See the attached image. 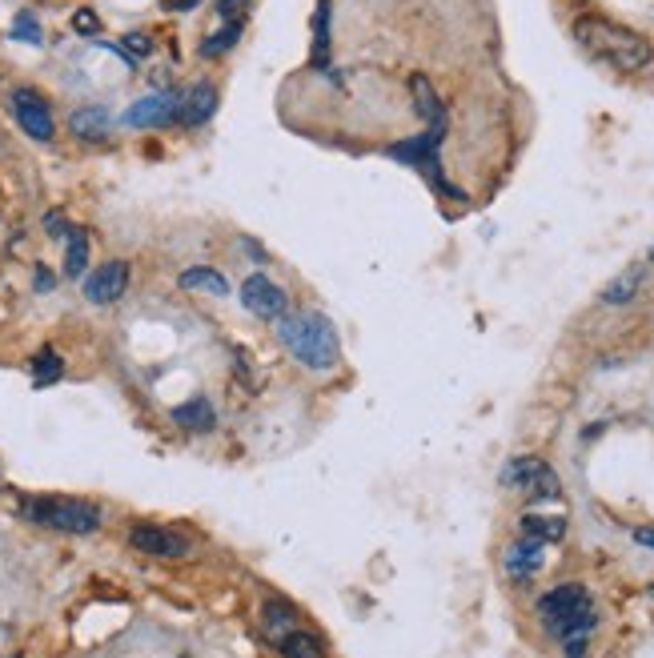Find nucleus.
<instances>
[{
	"instance_id": "nucleus-1",
	"label": "nucleus",
	"mask_w": 654,
	"mask_h": 658,
	"mask_svg": "<svg viewBox=\"0 0 654 658\" xmlns=\"http://www.w3.org/2000/svg\"><path fill=\"white\" fill-rule=\"evenodd\" d=\"M574 41L594 61H602L618 73H642V69L654 65V45L642 33H634L618 21H606V17H578L574 21Z\"/></svg>"
},
{
	"instance_id": "nucleus-2",
	"label": "nucleus",
	"mask_w": 654,
	"mask_h": 658,
	"mask_svg": "<svg viewBox=\"0 0 654 658\" xmlns=\"http://www.w3.org/2000/svg\"><path fill=\"white\" fill-rule=\"evenodd\" d=\"M277 338L285 342V350L305 366V370H334L342 358V342L330 317L321 313H289L277 321Z\"/></svg>"
},
{
	"instance_id": "nucleus-3",
	"label": "nucleus",
	"mask_w": 654,
	"mask_h": 658,
	"mask_svg": "<svg viewBox=\"0 0 654 658\" xmlns=\"http://www.w3.org/2000/svg\"><path fill=\"white\" fill-rule=\"evenodd\" d=\"M21 518L57 534H97L101 530V510L85 498H61V494H41V498H21Z\"/></svg>"
},
{
	"instance_id": "nucleus-4",
	"label": "nucleus",
	"mask_w": 654,
	"mask_h": 658,
	"mask_svg": "<svg viewBox=\"0 0 654 658\" xmlns=\"http://www.w3.org/2000/svg\"><path fill=\"white\" fill-rule=\"evenodd\" d=\"M498 482L510 486V490H518V494H526V498H534V502H554L562 494L558 474L542 458H534V454H522V458L506 462L502 474H498Z\"/></svg>"
},
{
	"instance_id": "nucleus-5",
	"label": "nucleus",
	"mask_w": 654,
	"mask_h": 658,
	"mask_svg": "<svg viewBox=\"0 0 654 658\" xmlns=\"http://www.w3.org/2000/svg\"><path fill=\"white\" fill-rule=\"evenodd\" d=\"M9 105H13V117H17V125L33 137V141H53L57 137V121H53V109H49V101L37 93V89H13L9 93Z\"/></svg>"
},
{
	"instance_id": "nucleus-6",
	"label": "nucleus",
	"mask_w": 654,
	"mask_h": 658,
	"mask_svg": "<svg viewBox=\"0 0 654 658\" xmlns=\"http://www.w3.org/2000/svg\"><path fill=\"white\" fill-rule=\"evenodd\" d=\"M129 546L137 554H149V558H185L189 554V538L181 530H169V526H153V522H141L129 530Z\"/></svg>"
},
{
	"instance_id": "nucleus-7",
	"label": "nucleus",
	"mask_w": 654,
	"mask_h": 658,
	"mask_svg": "<svg viewBox=\"0 0 654 658\" xmlns=\"http://www.w3.org/2000/svg\"><path fill=\"white\" fill-rule=\"evenodd\" d=\"M241 305H245L253 317H261V321H281L289 297H285V289L273 285L265 273H253V277H245V285H241Z\"/></svg>"
},
{
	"instance_id": "nucleus-8",
	"label": "nucleus",
	"mask_w": 654,
	"mask_h": 658,
	"mask_svg": "<svg viewBox=\"0 0 654 658\" xmlns=\"http://www.w3.org/2000/svg\"><path fill=\"white\" fill-rule=\"evenodd\" d=\"M586 606H594L590 602V590L582 582H562V586H554V590H546L538 598V618L546 622V630H554L558 622H566L570 614H578Z\"/></svg>"
},
{
	"instance_id": "nucleus-9",
	"label": "nucleus",
	"mask_w": 654,
	"mask_h": 658,
	"mask_svg": "<svg viewBox=\"0 0 654 658\" xmlns=\"http://www.w3.org/2000/svg\"><path fill=\"white\" fill-rule=\"evenodd\" d=\"M177 105H181V93H149L141 101H133L125 109V125L129 129H161V125H177Z\"/></svg>"
},
{
	"instance_id": "nucleus-10",
	"label": "nucleus",
	"mask_w": 654,
	"mask_h": 658,
	"mask_svg": "<svg viewBox=\"0 0 654 658\" xmlns=\"http://www.w3.org/2000/svg\"><path fill=\"white\" fill-rule=\"evenodd\" d=\"M125 289H129V261H105L85 277V297L93 305H113L125 297Z\"/></svg>"
},
{
	"instance_id": "nucleus-11",
	"label": "nucleus",
	"mask_w": 654,
	"mask_h": 658,
	"mask_svg": "<svg viewBox=\"0 0 654 658\" xmlns=\"http://www.w3.org/2000/svg\"><path fill=\"white\" fill-rule=\"evenodd\" d=\"M502 566H506V574H510L514 582H530V578L546 566V542L522 534V542H514V546L502 554Z\"/></svg>"
},
{
	"instance_id": "nucleus-12",
	"label": "nucleus",
	"mask_w": 654,
	"mask_h": 658,
	"mask_svg": "<svg viewBox=\"0 0 654 658\" xmlns=\"http://www.w3.org/2000/svg\"><path fill=\"white\" fill-rule=\"evenodd\" d=\"M213 109H217V89H213V85H193L189 93H181L177 125L197 129V125H205V121L213 117Z\"/></svg>"
},
{
	"instance_id": "nucleus-13",
	"label": "nucleus",
	"mask_w": 654,
	"mask_h": 658,
	"mask_svg": "<svg viewBox=\"0 0 654 658\" xmlns=\"http://www.w3.org/2000/svg\"><path fill=\"white\" fill-rule=\"evenodd\" d=\"M297 626H301V614H297L293 602H285V598H265V606H261V630H265L269 642H281V638L293 634Z\"/></svg>"
},
{
	"instance_id": "nucleus-14",
	"label": "nucleus",
	"mask_w": 654,
	"mask_h": 658,
	"mask_svg": "<svg viewBox=\"0 0 654 658\" xmlns=\"http://www.w3.org/2000/svg\"><path fill=\"white\" fill-rule=\"evenodd\" d=\"M109 125H113V117H109L105 105H85V109H77V113L69 117V129H73V137H81V141H105V137H109Z\"/></svg>"
},
{
	"instance_id": "nucleus-15",
	"label": "nucleus",
	"mask_w": 654,
	"mask_h": 658,
	"mask_svg": "<svg viewBox=\"0 0 654 658\" xmlns=\"http://www.w3.org/2000/svg\"><path fill=\"white\" fill-rule=\"evenodd\" d=\"M173 422L185 426L189 434H209V430L217 426V414H213V402L197 394V398H189V402H181V406L173 410Z\"/></svg>"
},
{
	"instance_id": "nucleus-16",
	"label": "nucleus",
	"mask_w": 654,
	"mask_h": 658,
	"mask_svg": "<svg viewBox=\"0 0 654 658\" xmlns=\"http://www.w3.org/2000/svg\"><path fill=\"white\" fill-rule=\"evenodd\" d=\"M410 97H414V109L434 125V121H446V105H442V97H438V89H434V81L426 77V73H414L410 77Z\"/></svg>"
},
{
	"instance_id": "nucleus-17",
	"label": "nucleus",
	"mask_w": 654,
	"mask_h": 658,
	"mask_svg": "<svg viewBox=\"0 0 654 658\" xmlns=\"http://www.w3.org/2000/svg\"><path fill=\"white\" fill-rule=\"evenodd\" d=\"M642 281H646V269H642V265H630V269H622V273L602 289V301H606V305H630V301L638 297Z\"/></svg>"
},
{
	"instance_id": "nucleus-18",
	"label": "nucleus",
	"mask_w": 654,
	"mask_h": 658,
	"mask_svg": "<svg viewBox=\"0 0 654 658\" xmlns=\"http://www.w3.org/2000/svg\"><path fill=\"white\" fill-rule=\"evenodd\" d=\"M277 650H281V658H325V638L305 630V626H297L293 634H285L277 642Z\"/></svg>"
},
{
	"instance_id": "nucleus-19",
	"label": "nucleus",
	"mask_w": 654,
	"mask_h": 658,
	"mask_svg": "<svg viewBox=\"0 0 654 658\" xmlns=\"http://www.w3.org/2000/svg\"><path fill=\"white\" fill-rule=\"evenodd\" d=\"M522 534L538 542H562L566 538V518H546V514H522Z\"/></svg>"
},
{
	"instance_id": "nucleus-20",
	"label": "nucleus",
	"mask_w": 654,
	"mask_h": 658,
	"mask_svg": "<svg viewBox=\"0 0 654 658\" xmlns=\"http://www.w3.org/2000/svg\"><path fill=\"white\" fill-rule=\"evenodd\" d=\"M181 289H205L213 297H225L229 293V281L217 269H209V265H193V269L181 273Z\"/></svg>"
},
{
	"instance_id": "nucleus-21",
	"label": "nucleus",
	"mask_w": 654,
	"mask_h": 658,
	"mask_svg": "<svg viewBox=\"0 0 654 658\" xmlns=\"http://www.w3.org/2000/svg\"><path fill=\"white\" fill-rule=\"evenodd\" d=\"M330 57V0H317L313 13V65H325Z\"/></svg>"
},
{
	"instance_id": "nucleus-22",
	"label": "nucleus",
	"mask_w": 654,
	"mask_h": 658,
	"mask_svg": "<svg viewBox=\"0 0 654 658\" xmlns=\"http://www.w3.org/2000/svg\"><path fill=\"white\" fill-rule=\"evenodd\" d=\"M89 265V233L69 229V249H65V277H81Z\"/></svg>"
},
{
	"instance_id": "nucleus-23",
	"label": "nucleus",
	"mask_w": 654,
	"mask_h": 658,
	"mask_svg": "<svg viewBox=\"0 0 654 658\" xmlns=\"http://www.w3.org/2000/svg\"><path fill=\"white\" fill-rule=\"evenodd\" d=\"M61 374H65V358H61L57 350H41V354L33 358V382H37V386H53Z\"/></svg>"
},
{
	"instance_id": "nucleus-24",
	"label": "nucleus",
	"mask_w": 654,
	"mask_h": 658,
	"mask_svg": "<svg viewBox=\"0 0 654 658\" xmlns=\"http://www.w3.org/2000/svg\"><path fill=\"white\" fill-rule=\"evenodd\" d=\"M237 37H241V21H229L221 33H213V37L201 45V57H221V53H229V49L237 45Z\"/></svg>"
},
{
	"instance_id": "nucleus-25",
	"label": "nucleus",
	"mask_w": 654,
	"mask_h": 658,
	"mask_svg": "<svg viewBox=\"0 0 654 658\" xmlns=\"http://www.w3.org/2000/svg\"><path fill=\"white\" fill-rule=\"evenodd\" d=\"M13 37L25 41V45H41V41H45V33H41V25H37L33 13H21V17L13 21Z\"/></svg>"
},
{
	"instance_id": "nucleus-26",
	"label": "nucleus",
	"mask_w": 654,
	"mask_h": 658,
	"mask_svg": "<svg viewBox=\"0 0 654 658\" xmlns=\"http://www.w3.org/2000/svg\"><path fill=\"white\" fill-rule=\"evenodd\" d=\"M73 29L85 33V37H97V33H101V17H97L93 9H77V13H73Z\"/></svg>"
},
{
	"instance_id": "nucleus-27",
	"label": "nucleus",
	"mask_w": 654,
	"mask_h": 658,
	"mask_svg": "<svg viewBox=\"0 0 654 658\" xmlns=\"http://www.w3.org/2000/svg\"><path fill=\"white\" fill-rule=\"evenodd\" d=\"M125 49H129L133 57H145V53H153V41H149L145 33H129V37H125Z\"/></svg>"
},
{
	"instance_id": "nucleus-28",
	"label": "nucleus",
	"mask_w": 654,
	"mask_h": 658,
	"mask_svg": "<svg viewBox=\"0 0 654 658\" xmlns=\"http://www.w3.org/2000/svg\"><path fill=\"white\" fill-rule=\"evenodd\" d=\"M45 229H49L53 237H65V217H61V213H49V217H45Z\"/></svg>"
},
{
	"instance_id": "nucleus-29",
	"label": "nucleus",
	"mask_w": 654,
	"mask_h": 658,
	"mask_svg": "<svg viewBox=\"0 0 654 658\" xmlns=\"http://www.w3.org/2000/svg\"><path fill=\"white\" fill-rule=\"evenodd\" d=\"M634 542L646 546V550H654V526H638V530H634Z\"/></svg>"
},
{
	"instance_id": "nucleus-30",
	"label": "nucleus",
	"mask_w": 654,
	"mask_h": 658,
	"mask_svg": "<svg viewBox=\"0 0 654 658\" xmlns=\"http://www.w3.org/2000/svg\"><path fill=\"white\" fill-rule=\"evenodd\" d=\"M193 5H201V0H165V9H173V13H189Z\"/></svg>"
},
{
	"instance_id": "nucleus-31",
	"label": "nucleus",
	"mask_w": 654,
	"mask_h": 658,
	"mask_svg": "<svg viewBox=\"0 0 654 658\" xmlns=\"http://www.w3.org/2000/svg\"><path fill=\"white\" fill-rule=\"evenodd\" d=\"M37 289H53V273L41 269V273H37Z\"/></svg>"
},
{
	"instance_id": "nucleus-32",
	"label": "nucleus",
	"mask_w": 654,
	"mask_h": 658,
	"mask_svg": "<svg viewBox=\"0 0 654 658\" xmlns=\"http://www.w3.org/2000/svg\"><path fill=\"white\" fill-rule=\"evenodd\" d=\"M650 265H654V245H650Z\"/></svg>"
}]
</instances>
